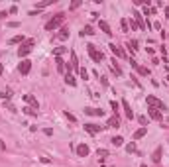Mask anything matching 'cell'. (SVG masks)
Listing matches in <instances>:
<instances>
[{
  "label": "cell",
  "instance_id": "6da1fadb",
  "mask_svg": "<svg viewBox=\"0 0 169 167\" xmlns=\"http://www.w3.org/2000/svg\"><path fill=\"white\" fill-rule=\"evenodd\" d=\"M63 22H65V14H63V12H59V14H55L53 18H51L49 22L45 24V30H47V31H53V30H57V28H59V26H61Z\"/></svg>",
  "mask_w": 169,
  "mask_h": 167
},
{
  "label": "cell",
  "instance_id": "7a4b0ae2",
  "mask_svg": "<svg viewBox=\"0 0 169 167\" xmlns=\"http://www.w3.org/2000/svg\"><path fill=\"white\" fill-rule=\"evenodd\" d=\"M34 44H35V40H26L24 44L18 47V57L22 59V57H26V55H28V53L31 51V47H34Z\"/></svg>",
  "mask_w": 169,
  "mask_h": 167
},
{
  "label": "cell",
  "instance_id": "3957f363",
  "mask_svg": "<svg viewBox=\"0 0 169 167\" xmlns=\"http://www.w3.org/2000/svg\"><path fill=\"white\" fill-rule=\"evenodd\" d=\"M147 104H150V106H154V108H157V110H167L165 108V104H163V102L159 100V98H155V96L154 94H147Z\"/></svg>",
  "mask_w": 169,
  "mask_h": 167
},
{
  "label": "cell",
  "instance_id": "277c9868",
  "mask_svg": "<svg viewBox=\"0 0 169 167\" xmlns=\"http://www.w3.org/2000/svg\"><path fill=\"white\" fill-rule=\"evenodd\" d=\"M87 51L91 53L93 61H97V63H100V61H102V59H104V55H102V51H97V49H94V45H93V44H89V45H87Z\"/></svg>",
  "mask_w": 169,
  "mask_h": 167
},
{
  "label": "cell",
  "instance_id": "5b68a950",
  "mask_svg": "<svg viewBox=\"0 0 169 167\" xmlns=\"http://www.w3.org/2000/svg\"><path fill=\"white\" fill-rule=\"evenodd\" d=\"M89 152H91V149H89V145H87V144H79L77 148H75V153L79 155V157H87Z\"/></svg>",
  "mask_w": 169,
  "mask_h": 167
},
{
  "label": "cell",
  "instance_id": "8992f818",
  "mask_svg": "<svg viewBox=\"0 0 169 167\" xmlns=\"http://www.w3.org/2000/svg\"><path fill=\"white\" fill-rule=\"evenodd\" d=\"M147 114H150V118H154V120H163V112L154 108V106H147Z\"/></svg>",
  "mask_w": 169,
  "mask_h": 167
},
{
  "label": "cell",
  "instance_id": "52a82bcc",
  "mask_svg": "<svg viewBox=\"0 0 169 167\" xmlns=\"http://www.w3.org/2000/svg\"><path fill=\"white\" fill-rule=\"evenodd\" d=\"M30 69H31V61H30V59H22V63H20L18 71L22 73V75H28V73H30Z\"/></svg>",
  "mask_w": 169,
  "mask_h": 167
},
{
  "label": "cell",
  "instance_id": "ba28073f",
  "mask_svg": "<svg viewBox=\"0 0 169 167\" xmlns=\"http://www.w3.org/2000/svg\"><path fill=\"white\" fill-rule=\"evenodd\" d=\"M104 128H106V126H97V124H84V130H87L89 134H93V136H94V134H98V132H102Z\"/></svg>",
  "mask_w": 169,
  "mask_h": 167
},
{
  "label": "cell",
  "instance_id": "9c48e42d",
  "mask_svg": "<svg viewBox=\"0 0 169 167\" xmlns=\"http://www.w3.org/2000/svg\"><path fill=\"white\" fill-rule=\"evenodd\" d=\"M134 22H136V26H138V30H142V31L146 30V22H144V16H142L140 12H134Z\"/></svg>",
  "mask_w": 169,
  "mask_h": 167
},
{
  "label": "cell",
  "instance_id": "30bf717a",
  "mask_svg": "<svg viewBox=\"0 0 169 167\" xmlns=\"http://www.w3.org/2000/svg\"><path fill=\"white\" fill-rule=\"evenodd\" d=\"M69 69L71 71H79V59H77V53L75 51H71V63H69Z\"/></svg>",
  "mask_w": 169,
  "mask_h": 167
},
{
  "label": "cell",
  "instance_id": "8fae6325",
  "mask_svg": "<svg viewBox=\"0 0 169 167\" xmlns=\"http://www.w3.org/2000/svg\"><path fill=\"white\" fill-rule=\"evenodd\" d=\"M84 114H89V116H104V112L100 110V108H93V106H87V108H84Z\"/></svg>",
  "mask_w": 169,
  "mask_h": 167
},
{
  "label": "cell",
  "instance_id": "7c38bea8",
  "mask_svg": "<svg viewBox=\"0 0 169 167\" xmlns=\"http://www.w3.org/2000/svg\"><path fill=\"white\" fill-rule=\"evenodd\" d=\"M118 126H120V118H118V114L110 116L108 122H106V128H118Z\"/></svg>",
  "mask_w": 169,
  "mask_h": 167
},
{
  "label": "cell",
  "instance_id": "4fadbf2b",
  "mask_svg": "<svg viewBox=\"0 0 169 167\" xmlns=\"http://www.w3.org/2000/svg\"><path fill=\"white\" fill-rule=\"evenodd\" d=\"M24 100H26V102H30V104H31V108L39 110V102H38V98H34L31 94H24Z\"/></svg>",
  "mask_w": 169,
  "mask_h": 167
},
{
  "label": "cell",
  "instance_id": "5bb4252c",
  "mask_svg": "<svg viewBox=\"0 0 169 167\" xmlns=\"http://www.w3.org/2000/svg\"><path fill=\"white\" fill-rule=\"evenodd\" d=\"M110 51H112V53H114L116 57H126V53H124V49H122V47H118V45H116V44H110Z\"/></svg>",
  "mask_w": 169,
  "mask_h": 167
},
{
  "label": "cell",
  "instance_id": "9a60e30c",
  "mask_svg": "<svg viewBox=\"0 0 169 167\" xmlns=\"http://www.w3.org/2000/svg\"><path fill=\"white\" fill-rule=\"evenodd\" d=\"M122 108H124V112H126V118H128V120H132V118H134V112H132L128 100H122Z\"/></svg>",
  "mask_w": 169,
  "mask_h": 167
},
{
  "label": "cell",
  "instance_id": "2e32d148",
  "mask_svg": "<svg viewBox=\"0 0 169 167\" xmlns=\"http://www.w3.org/2000/svg\"><path fill=\"white\" fill-rule=\"evenodd\" d=\"M161 152H163V148L159 145V148H155V152L151 153V161H154V163H159L161 161Z\"/></svg>",
  "mask_w": 169,
  "mask_h": 167
},
{
  "label": "cell",
  "instance_id": "e0dca14e",
  "mask_svg": "<svg viewBox=\"0 0 169 167\" xmlns=\"http://www.w3.org/2000/svg\"><path fill=\"white\" fill-rule=\"evenodd\" d=\"M98 28L104 31L106 35H112V30H110V26H108V22H104V20H100L98 22Z\"/></svg>",
  "mask_w": 169,
  "mask_h": 167
},
{
  "label": "cell",
  "instance_id": "ac0fdd59",
  "mask_svg": "<svg viewBox=\"0 0 169 167\" xmlns=\"http://www.w3.org/2000/svg\"><path fill=\"white\" fill-rule=\"evenodd\" d=\"M65 83L71 85V87H75V85H77V79H75V75H71V71L65 73Z\"/></svg>",
  "mask_w": 169,
  "mask_h": 167
},
{
  "label": "cell",
  "instance_id": "d6986e66",
  "mask_svg": "<svg viewBox=\"0 0 169 167\" xmlns=\"http://www.w3.org/2000/svg\"><path fill=\"white\" fill-rule=\"evenodd\" d=\"M55 63H57V71H59V73H67L65 71V69H67L65 67V61H63L61 57H55Z\"/></svg>",
  "mask_w": 169,
  "mask_h": 167
},
{
  "label": "cell",
  "instance_id": "ffe728a7",
  "mask_svg": "<svg viewBox=\"0 0 169 167\" xmlns=\"http://www.w3.org/2000/svg\"><path fill=\"white\" fill-rule=\"evenodd\" d=\"M146 134H147V128H144V126H142L140 130H136V132H134V140H142V138L146 136Z\"/></svg>",
  "mask_w": 169,
  "mask_h": 167
},
{
  "label": "cell",
  "instance_id": "44dd1931",
  "mask_svg": "<svg viewBox=\"0 0 169 167\" xmlns=\"http://www.w3.org/2000/svg\"><path fill=\"white\" fill-rule=\"evenodd\" d=\"M108 155H110V152H108V149H104V148L100 149V148H98V152H97V157H98L100 161H102V159H106Z\"/></svg>",
  "mask_w": 169,
  "mask_h": 167
},
{
  "label": "cell",
  "instance_id": "7402d4cb",
  "mask_svg": "<svg viewBox=\"0 0 169 167\" xmlns=\"http://www.w3.org/2000/svg\"><path fill=\"white\" fill-rule=\"evenodd\" d=\"M110 144H112V145H116V148H120V145L124 144V138H122V136H114L112 140H110Z\"/></svg>",
  "mask_w": 169,
  "mask_h": 167
},
{
  "label": "cell",
  "instance_id": "603a6c76",
  "mask_svg": "<svg viewBox=\"0 0 169 167\" xmlns=\"http://www.w3.org/2000/svg\"><path fill=\"white\" fill-rule=\"evenodd\" d=\"M8 44H10V45H16V44H20V45H22V44H24V35H14L12 40L8 41Z\"/></svg>",
  "mask_w": 169,
  "mask_h": 167
},
{
  "label": "cell",
  "instance_id": "cb8c5ba5",
  "mask_svg": "<svg viewBox=\"0 0 169 167\" xmlns=\"http://www.w3.org/2000/svg\"><path fill=\"white\" fill-rule=\"evenodd\" d=\"M24 114H28V116H38V110L35 108H31V106H24Z\"/></svg>",
  "mask_w": 169,
  "mask_h": 167
},
{
  "label": "cell",
  "instance_id": "d4e9b609",
  "mask_svg": "<svg viewBox=\"0 0 169 167\" xmlns=\"http://www.w3.org/2000/svg\"><path fill=\"white\" fill-rule=\"evenodd\" d=\"M81 35H94V28H93V26H84L83 31H81Z\"/></svg>",
  "mask_w": 169,
  "mask_h": 167
},
{
  "label": "cell",
  "instance_id": "484cf974",
  "mask_svg": "<svg viewBox=\"0 0 169 167\" xmlns=\"http://www.w3.org/2000/svg\"><path fill=\"white\" fill-rule=\"evenodd\" d=\"M4 110H10V112H18V108H16V106H14V104H12L10 100H6V102H4Z\"/></svg>",
  "mask_w": 169,
  "mask_h": 167
},
{
  "label": "cell",
  "instance_id": "4316f807",
  "mask_svg": "<svg viewBox=\"0 0 169 167\" xmlns=\"http://www.w3.org/2000/svg\"><path fill=\"white\" fill-rule=\"evenodd\" d=\"M112 73L116 75V77H120V75H122V69L116 65V61H112Z\"/></svg>",
  "mask_w": 169,
  "mask_h": 167
},
{
  "label": "cell",
  "instance_id": "83f0119b",
  "mask_svg": "<svg viewBox=\"0 0 169 167\" xmlns=\"http://www.w3.org/2000/svg\"><path fill=\"white\" fill-rule=\"evenodd\" d=\"M128 49H130V51H136V49H138V41H136V40H130V41H128Z\"/></svg>",
  "mask_w": 169,
  "mask_h": 167
},
{
  "label": "cell",
  "instance_id": "f1b7e54d",
  "mask_svg": "<svg viewBox=\"0 0 169 167\" xmlns=\"http://www.w3.org/2000/svg\"><path fill=\"white\" fill-rule=\"evenodd\" d=\"M65 51H67V47H55L53 55H55V57H61V55H63V53H65Z\"/></svg>",
  "mask_w": 169,
  "mask_h": 167
},
{
  "label": "cell",
  "instance_id": "f546056e",
  "mask_svg": "<svg viewBox=\"0 0 169 167\" xmlns=\"http://www.w3.org/2000/svg\"><path fill=\"white\" fill-rule=\"evenodd\" d=\"M67 37H69V31H67V30H61V34H59V35H57V40H61V41H65V40H67Z\"/></svg>",
  "mask_w": 169,
  "mask_h": 167
},
{
  "label": "cell",
  "instance_id": "4dcf8cb0",
  "mask_svg": "<svg viewBox=\"0 0 169 167\" xmlns=\"http://www.w3.org/2000/svg\"><path fill=\"white\" fill-rule=\"evenodd\" d=\"M138 73L142 75V77H147V75H150V69L147 67H138Z\"/></svg>",
  "mask_w": 169,
  "mask_h": 167
},
{
  "label": "cell",
  "instance_id": "1f68e13d",
  "mask_svg": "<svg viewBox=\"0 0 169 167\" xmlns=\"http://www.w3.org/2000/svg\"><path fill=\"white\" fill-rule=\"evenodd\" d=\"M126 152H128V153H136V144L134 142L128 144V145H126Z\"/></svg>",
  "mask_w": 169,
  "mask_h": 167
},
{
  "label": "cell",
  "instance_id": "d6a6232c",
  "mask_svg": "<svg viewBox=\"0 0 169 167\" xmlns=\"http://www.w3.org/2000/svg\"><path fill=\"white\" fill-rule=\"evenodd\" d=\"M10 96H12V93H10V90H6V93H2V90H0V98H4V100H10Z\"/></svg>",
  "mask_w": 169,
  "mask_h": 167
},
{
  "label": "cell",
  "instance_id": "836d02e7",
  "mask_svg": "<svg viewBox=\"0 0 169 167\" xmlns=\"http://www.w3.org/2000/svg\"><path fill=\"white\" fill-rule=\"evenodd\" d=\"M79 73H81V79H84V81L89 79V73H87V69H84V67H81V69H79Z\"/></svg>",
  "mask_w": 169,
  "mask_h": 167
},
{
  "label": "cell",
  "instance_id": "e575fe53",
  "mask_svg": "<svg viewBox=\"0 0 169 167\" xmlns=\"http://www.w3.org/2000/svg\"><path fill=\"white\" fill-rule=\"evenodd\" d=\"M138 122H140L144 128H147V118H146V116H138Z\"/></svg>",
  "mask_w": 169,
  "mask_h": 167
},
{
  "label": "cell",
  "instance_id": "d590c367",
  "mask_svg": "<svg viewBox=\"0 0 169 167\" xmlns=\"http://www.w3.org/2000/svg\"><path fill=\"white\" fill-rule=\"evenodd\" d=\"M49 4H53V0H45V2H41V4H38V10H41V8H45V6H49Z\"/></svg>",
  "mask_w": 169,
  "mask_h": 167
},
{
  "label": "cell",
  "instance_id": "8d00e7d4",
  "mask_svg": "<svg viewBox=\"0 0 169 167\" xmlns=\"http://www.w3.org/2000/svg\"><path fill=\"white\" fill-rule=\"evenodd\" d=\"M79 6H81V0H75V2H71V6H69V10H77Z\"/></svg>",
  "mask_w": 169,
  "mask_h": 167
},
{
  "label": "cell",
  "instance_id": "74e56055",
  "mask_svg": "<svg viewBox=\"0 0 169 167\" xmlns=\"http://www.w3.org/2000/svg\"><path fill=\"white\" fill-rule=\"evenodd\" d=\"M110 106H112V110L118 114V102H116V100H110Z\"/></svg>",
  "mask_w": 169,
  "mask_h": 167
},
{
  "label": "cell",
  "instance_id": "f35d334b",
  "mask_svg": "<svg viewBox=\"0 0 169 167\" xmlns=\"http://www.w3.org/2000/svg\"><path fill=\"white\" fill-rule=\"evenodd\" d=\"M65 118H67V120H71V122H75V120H77V118H75V116H73V114H71V112H69V110H67V112H65Z\"/></svg>",
  "mask_w": 169,
  "mask_h": 167
},
{
  "label": "cell",
  "instance_id": "ab89813d",
  "mask_svg": "<svg viewBox=\"0 0 169 167\" xmlns=\"http://www.w3.org/2000/svg\"><path fill=\"white\" fill-rule=\"evenodd\" d=\"M120 26H122V31H128V20H122Z\"/></svg>",
  "mask_w": 169,
  "mask_h": 167
},
{
  "label": "cell",
  "instance_id": "60d3db41",
  "mask_svg": "<svg viewBox=\"0 0 169 167\" xmlns=\"http://www.w3.org/2000/svg\"><path fill=\"white\" fill-rule=\"evenodd\" d=\"M151 28H154V30H161V24L159 22H154V24H151Z\"/></svg>",
  "mask_w": 169,
  "mask_h": 167
},
{
  "label": "cell",
  "instance_id": "b9f144b4",
  "mask_svg": "<svg viewBox=\"0 0 169 167\" xmlns=\"http://www.w3.org/2000/svg\"><path fill=\"white\" fill-rule=\"evenodd\" d=\"M100 83H102L104 87H108V81H106V77H100Z\"/></svg>",
  "mask_w": 169,
  "mask_h": 167
},
{
  "label": "cell",
  "instance_id": "7bdbcfd3",
  "mask_svg": "<svg viewBox=\"0 0 169 167\" xmlns=\"http://www.w3.org/2000/svg\"><path fill=\"white\" fill-rule=\"evenodd\" d=\"M130 65L134 67V69H138V67H140V65H138V61H134V59H132V61H130Z\"/></svg>",
  "mask_w": 169,
  "mask_h": 167
},
{
  "label": "cell",
  "instance_id": "ee69618b",
  "mask_svg": "<svg viewBox=\"0 0 169 167\" xmlns=\"http://www.w3.org/2000/svg\"><path fill=\"white\" fill-rule=\"evenodd\" d=\"M4 149H6V144H4L2 140H0V152H4Z\"/></svg>",
  "mask_w": 169,
  "mask_h": 167
},
{
  "label": "cell",
  "instance_id": "f6af8a7d",
  "mask_svg": "<svg viewBox=\"0 0 169 167\" xmlns=\"http://www.w3.org/2000/svg\"><path fill=\"white\" fill-rule=\"evenodd\" d=\"M6 16H8V12H0V20H4Z\"/></svg>",
  "mask_w": 169,
  "mask_h": 167
},
{
  "label": "cell",
  "instance_id": "bcb514c9",
  "mask_svg": "<svg viewBox=\"0 0 169 167\" xmlns=\"http://www.w3.org/2000/svg\"><path fill=\"white\" fill-rule=\"evenodd\" d=\"M165 14H167V20H169V8H165Z\"/></svg>",
  "mask_w": 169,
  "mask_h": 167
},
{
  "label": "cell",
  "instance_id": "7dc6e473",
  "mask_svg": "<svg viewBox=\"0 0 169 167\" xmlns=\"http://www.w3.org/2000/svg\"><path fill=\"white\" fill-rule=\"evenodd\" d=\"M2 69H4V67H2V65H0V75H2Z\"/></svg>",
  "mask_w": 169,
  "mask_h": 167
},
{
  "label": "cell",
  "instance_id": "c3c4849f",
  "mask_svg": "<svg viewBox=\"0 0 169 167\" xmlns=\"http://www.w3.org/2000/svg\"><path fill=\"white\" fill-rule=\"evenodd\" d=\"M2 55H4V51H2V49H0V57H2Z\"/></svg>",
  "mask_w": 169,
  "mask_h": 167
},
{
  "label": "cell",
  "instance_id": "681fc988",
  "mask_svg": "<svg viewBox=\"0 0 169 167\" xmlns=\"http://www.w3.org/2000/svg\"><path fill=\"white\" fill-rule=\"evenodd\" d=\"M140 167H147V165H144V163H142V165H140Z\"/></svg>",
  "mask_w": 169,
  "mask_h": 167
},
{
  "label": "cell",
  "instance_id": "f907efd6",
  "mask_svg": "<svg viewBox=\"0 0 169 167\" xmlns=\"http://www.w3.org/2000/svg\"><path fill=\"white\" fill-rule=\"evenodd\" d=\"M167 81H169V75H167Z\"/></svg>",
  "mask_w": 169,
  "mask_h": 167
},
{
  "label": "cell",
  "instance_id": "816d5d0a",
  "mask_svg": "<svg viewBox=\"0 0 169 167\" xmlns=\"http://www.w3.org/2000/svg\"><path fill=\"white\" fill-rule=\"evenodd\" d=\"M167 122H169V118H167Z\"/></svg>",
  "mask_w": 169,
  "mask_h": 167
}]
</instances>
